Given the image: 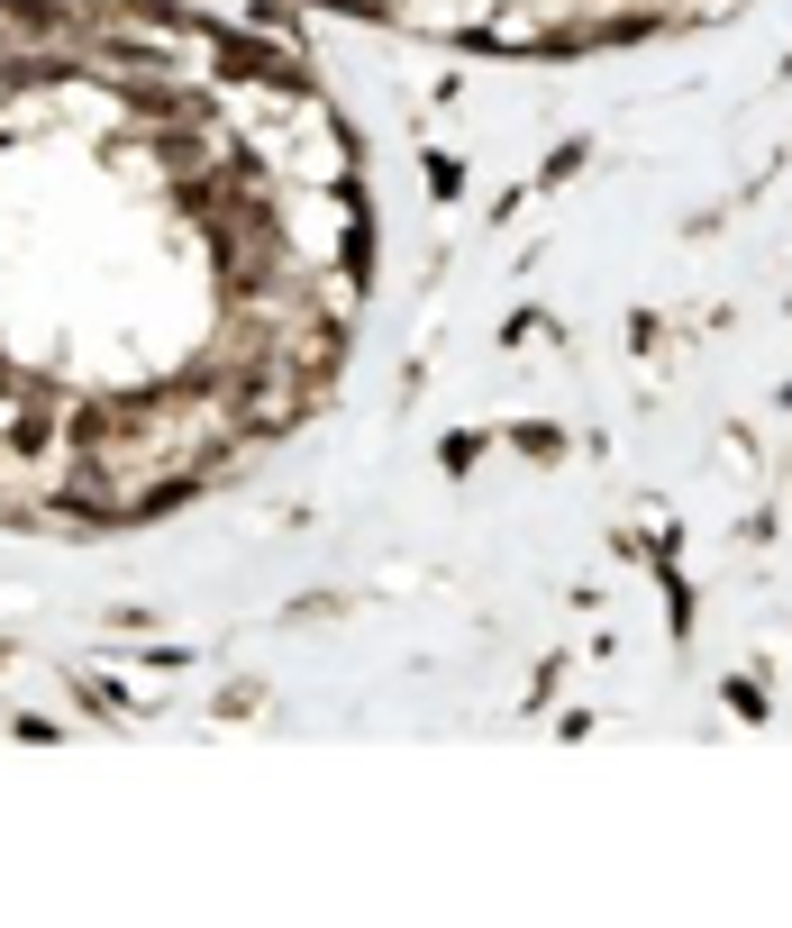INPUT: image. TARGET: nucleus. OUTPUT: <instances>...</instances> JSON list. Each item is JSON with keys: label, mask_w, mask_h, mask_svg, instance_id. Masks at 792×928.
I'll return each instance as SVG.
<instances>
[{"label": "nucleus", "mask_w": 792, "mask_h": 928, "mask_svg": "<svg viewBox=\"0 0 792 928\" xmlns=\"http://www.w3.org/2000/svg\"><path fill=\"white\" fill-rule=\"evenodd\" d=\"M720 701H729V719H747V729H756V719H775V710H765V683H756V674H729Z\"/></svg>", "instance_id": "f257e3e1"}, {"label": "nucleus", "mask_w": 792, "mask_h": 928, "mask_svg": "<svg viewBox=\"0 0 792 928\" xmlns=\"http://www.w3.org/2000/svg\"><path fill=\"white\" fill-rule=\"evenodd\" d=\"M510 447H520L528 464H565V437H556V428H538V419H520V428H510Z\"/></svg>", "instance_id": "f03ea898"}, {"label": "nucleus", "mask_w": 792, "mask_h": 928, "mask_svg": "<svg viewBox=\"0 0 792 928\" xmlns=\"http://www.w3.org/2000/svg\"><path fill=\"white\" fill-rule=\"evenodd\" d=\"M438 464H447V474H455V483H465V474H474V464H483V428H455V437H447V447H438Z\"/></svg>", "instance_id": "7ed1b4c3"}, {"label": "nucleus", "mask_w": 792, "mask_h": 928, "mask_svg": "<svg viewBox=\"0 0 792 928\" xmlns=\"http://www.w3.org/2000/svg\"><path fill=\"white\" fill-rule=\"evenodd\" d=\"M428 192L455 200V192H465V164H455V155H428Z\"/></svg>", "instance_id": "20e7f679"}, {"label": "nucleus", "mask_w": 792, "mask_h": 928, "mask_svg": "<svg viewBox=\"0 0 792 928\" xmlns=\"http://www.w3.org/2000/svg\"><path fill=\"white\" fill-rule=\"evenodd\" d=\"M583 155H593V146H583V137H565V146L547 155V183H565V173H583Z\"/></svg>", "instance_id": "39448f33"}, {"label": "nucleus", "mask_w": 792, "mask_h": 928, "mask_svg": "<svg viewBox=\"0 0 792 928\" xmlns=\"http://www.w3.org/2000/svg\"><path fill=\"white\" fill-rule=\"evenodd\" d=\"M783 410H792V382H783Z\"/></svg>", "instance_id": "423d86ee"}]
</instances>
